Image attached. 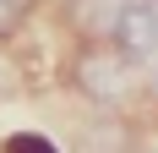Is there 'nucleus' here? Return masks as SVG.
Masks as SVG:
<instances>
[{
  "label": "nucleus",
  "instance_id": "nucleus-1",
  "mask_svg": "<svg viewBox=\"0 0 158 153\" xmlns=\"http://www.w3.org/2000/svg\"><path fill=\"white\" fill-rule=\"evenodd\" d=\"M71 82L82 88V98H93V104L114 109V104H126L131 93H136V82H142V66L131 60V55H120L114 44H93V49H82L77 66H71Z\"/></svg>",
  "mask_w": 158,
  "mask_h": 153
},
{
  "label": "nucleus",
  "instance_id": "nucleus-6",
  "mask_svg": "<svg viewBox=\"0 0 158 153\" xmlns=\"http://www.w3.org/2000/svg\"><path fill=\"white\" fill-rule=\"evenodd\" d=\"M147 82H153V93H158V66H147Z\"/></svg>",
  "mask_w": 158,
  "mask_h": 153
},
{
  "label": "nucleus",
  "instance_id": "nucleus-2",
  "mask_svg": "<svg viewBox=\"0 0 158 153\" xmlns=\"http://www.w3.org/2000/svg\"><path fill=\"white\" fill-rule=\"evenodd\" d=\"M104 44H114L120 55H131L142 71L158 66V0H120Z\"/></svg>",
  "mask_w": 158,
  "mask_h": 153
},
{
  "label": "nucleus",
  "instance_id": "nucleus-5",
  "mask_svg": "<svg viewBox=\"0 0 158 153\" xmlns=\"http://www.w3.org/2000/svg\"><path fill=\"white\" fill-rule=\"evenodd\" d=\"M16 82H22V76H16V66L0 55V98H6V93H16Z\"/></svg>",
  "mask_w": 158,
  "mask_h": 153
},
{
  "label": "nucleus",
  "instance_id": "nucleus-4",
  "mask_svg": "<svg viewBox=\"0 0 158 153\" xmlns=\"http://www.w3.org/2000/svg\"><path fill=\"white\" fill-rule=\"evenodd\" d=\"M27 6H33V0H0V33H11L16 22L27 16Z\"/></svg>",
  "mask_w": 158,
  "mask_h": 153
},
{
  "label": "nucleus",
  "instance_id": "nucleus-3",
  "mask_svg": "<svg viewBox=\"0 0 158 153\" xmlns=\"http://www.w3.org/2000/svg\"><path fill=\"white\" fill-rule=\"evenodd\" d=\"M6 153H60V148H55L44 131H11V137H6Z\"/></svg>",
  "mask_w": 158,
  "mask_h": 153
}]
</instances>
